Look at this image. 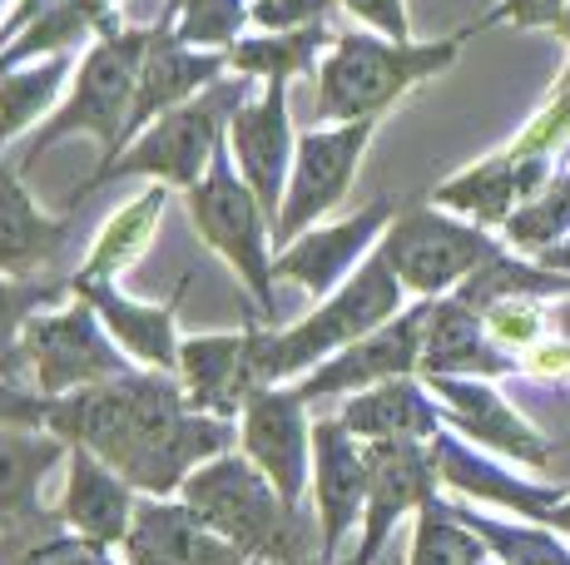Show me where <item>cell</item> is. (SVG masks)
<instances>
[{"label": "cell", "instance_id": "obj_1", "mask_svg": "<svg viewBox=\"0 0 570 565\" xmlns=\"http://www.w3.org/2000/svg\"><path fill=\"white\" fill-rule=\"evenodd\" d=\"M46 427L70 447H90L129 486L149 496H169L234 447V427L214 412H199L174 377L125 373L80 393L46 397Z\"/></svg>", "mask_w": 570, "mask_h": 565}, {"label": "cell", "instance_id": "obj_2", "mask_svg": "<svg viewBox=\"0 0 570 565\" xmlns=\"http://www.w3.org/2000/svg\"><path fill=\"white\" fill-rule=\"evenodd\" d=\"M179 502L214 526L228 546H238L254 565H288L313 561L323 551H308L298 511L283 502V492L268 482V472L254 456H214L189 482L179 486Z\"/></svg>", "mask_w": 570, "mask_h": 565}, {"label": "cell", "instance_id": "obj_3", "mask_svg": "<svg viewBox=\"0 0 570 565\" xmlns=\"http://www.w3.org/2000/svg\"><path fill=\"white\" fill-rule=\"evenodd\" d=\"M149 40H155V30H145V26L129 30L109 10L100 20V40H95V50L80 65V80H75L70 100L30 139L26 165H36L46 149H55L65 135H80V129L100 139V149H105L95 174H105L115 165L119 149H125V125H129V110H135V90H139V70H145V56H149Z\"/></svg>", "mask_w": 570, "mask_h": 565}, {"label": "cell", "instance_id": "obj_4", "mask_svg": "<svg viewBox=\"0 0 570 565\" xmlns=\"http://www.w3.org/2000/svg\"><path fill=\"white\" fill-rule=\"evenodd\" d=\"M402 278L392 274V264L382 254L363 258L353 278L313 313L303 318L298 328L288 333H254L258 338V367H263V383H278V377H293L313 363H327L333 353H343L347 343L367 338L377 333L382 323H392L402 313Z\"/></svg>", "mask_w": 570, "mask_h": 565}, {"label": "cell", "instance_id": "obj_5", "mask_svg": "<svg viewBox=\"0 0 570 565\" xmlns=\"http://www.w3.org/2000/svg\"><path fill=\"white\" fill-rule=\"evenodd\" d=\"M462 40H436V46H407V40L377 36H343L333 40V56L317 75V119H377L392 100L412 90L426 75H442L456 60Z\"/></svg>", "mask_w": 570, "mask_h": 565}, {"label": "cell", "instance_id": "obj_6", "mask_svg": "<svg viewBox=\"0 0 570 565\" xmlns=\"http://www.w3.org/2000/svg\"><path fill=\"white\" fill-rule=\"evenodd\" d=\"M248 85L234 80V85H214V90L204 95V100H189V105H174L169 115H159L155 125H149V135L129 139V149L115 159L105 174H95L90 184H85V194L100 189L109 179H169L179 184V189H194V184L208 174L214 165V155L224 145H218V135H224V119L238 115V105H244ZM80 194V199H85ZM75 199V204H80Z\"/></svg>", "mask_w": 570, "mask_h": 565}, {"label": "cell", "instance_id": "obj_7", "mask_svg": "<svg viewBox=\"0 0 570 565\" xmlns=\"http://www.w3.org/2000/svg\"><path fill=\"white\" fill-rule=\"evenodd\" d=\"M189 214L194 228L238 268V278L248 282V293L258 298V313L268 323H278V303H273V264H268V214H263L258 194L248 189V179L228 165V149H218L214 165L199 184L189 189Z\"/></svg>", "mask_w": 570, "mask_h": 565}, {"label": "cell", "instance_id": "obj_8", "mask_svg": "<svg viewBox=\"0 0 570 565\" xmlns=\"http://www.w3.org/2000/svg\"><path fill=\"white\" fill-rule=\"evenodd\" d=\"M402 278V288L416 298H442L446 288H462L487 258L501 254V244L481 224H456L436 209L397 214L377 248Z\"/></svg>", "mask_w": 570, "mask_h": 565}, {"label": "cell", "instance_id": "obj_9", "mask_svg": "<svg viewBox=\"0 0 570 565\" xmlns=\"http://www.w3.org/2000/svg\"><path fill=\"white\" fill-rule=\"evenodd\" d=\"M16 353L36 373L40 397H65V393H80V387L135 373L125 363V353H119V343H109L100 313L90 303H75V308L50 313V318H30Z\"/></svg>", "mask_w": 570, "mask_h": 565}, {"label": "cell", "instance_id": "obj_10", "mask_svg": "<svg viewBox=\"0 0 570 565\" xmlns=\"http://www.w3.org/2000/svg\"><path fill=\"white\" fill-rule=\"evenodd\" d=\"M367 139H372V119H353V125H337V129H313V135L298 139L288 199H283L278 224H273V234H268L273 244L288 248L298 234H308L313 219H323L327 209L343 204Z\"/></svg>", "mask_w": 570, "mask_h": 565}, {"label": "cell", "instance_id": "obj_11", "mask_svg": "<svg viewBox=\"0 0 570 565\" xmlns=\"http://www.w3.org/2000/svg\"><path fill=\"white\" fill-rule=\"evenodd\" d=\"M436 462L426 442H367V511L357 531V551L347 565H382L392 531L407 511H422L436 496Z\"/></svg>", "mask_w": 570, "mask_h": 565}, {"label": "cell", "instance_id": "obj_12", "mask_svg": "<svg viewBox=\"0 0 570 565\" xmlns=\"http://www.w3.org/2000/svg\"><path fill=\"white\" fill-rule=\"evenodd\" d=\"M426 318H432V298H422L416 308L382 323L377 333H367V338L347 343L343 353H333L327 363H317V373L303 377L293 393L303 402H317V397H337V393H363V387L392 383V377H412L422 367Z\"/></svg>", "mask_w": 570, "mask_h": 565}, {"label": "cell", "instance_id": "obj_13", "mask_svg": "<svg viewBox=\"0 0 570 565\" xmlns=\"http://www.w3.org/2000/svg\"><path fill=\"white\" fill-rule=\"evenodd\" d=\"M313 496H317V551L343 561V546L367 511V447L343 422L313 427Z\"/></svg>", "mask_w": 570, "mask_h": 565}, {"label": "cell", "instance_id": "obj_14", "mask_svg": "<svg viewBox=\"0 0 570 565\" xmlns=\"http://www.w3.org/2000/svg\"><path fill=\"white\" fill-rule=\"evenodd\" d=\"M426 393L442 402L446 422H452L462 437L476 442V447L511 456V462L531 466V472L551 466L556 447L491 383H476V377H426Z\"/></svg>", "mask_w": 570, "mask_h": 565}, {"label": "cell", "instance_id": "obj_15", "mask_svg": "<svg viewBox=\"0 0 570 565\" xmlns=\"http://www.w3.org/2000/svg\"><path fill=\"white\" fill-rule=\"evenodd\" d=\"M244 452L268 472V482L283 492L293 511L308 492V417H303L298 393L258 387L244 402Z\"/></svg>", "mask_w": 570, "mask_h": 565}, {"label": "cell", "instance_id": "obj_16", "mask_svg": "<svg viewBox=\"0 0 570 565\" xmlns=\"http://www.w3.org/2000/svg\"><path fill=\"white\" fill-rule=\"evenodd\" d=\"M125 565H254L228 546L214 526H204L184 502H139L125 536Z\"/></svg>", "mask_w": 570, "mask_h": 565}, {"label": "cell", "instance_id": "obj_17", "mask_svg": "<svg viewBox=\"0 0 570 565\" xmlns=\"http://www.w3.org/2000/svg\"><path fill=\"white\" fill-rule=\"evenodd\" d=\"M551 179H556L551 155H517V149H507V155L446 179L442 189L432 194V204L436 209L466 214V219H476L487 228V224H507L511 214H517L525 199H535Z\"/></svg>", "mask_w": 570, "mask_h": 565}, {"label": "cell", "instance_id": "obj_18", "mask_svg": "<svg viewBox=\"0 0 570 565\" xmlns=\"http://www.w3.org/2000/svg\"><path fill=\"white\" fill-rule=\"evenodd\" d=\"M387 219H397V204L377 199V204H367L363 214H353V219H343L333 228H317V234L308 228V234H298L288 248H278L273 278H288L308 293H333L337 282L347 278V268L367 254V244L382 234Z\"/></svg>", "mask_w": 570, "mask_h": 565}, {"label": "cell", "instance_id": "obj_19", "mask_svg": "<svg viewBox=\"0 0 570 565\" xmlns=\"http://www.w3.org/2000/svg\"><path fill=\"white\" fill-rule=\"evenodd\" d=\"M135 486L100 462L90 447H70V476L60 492V521L90 546H125L129 521H135Z\"/></svg>", "mask_w": 570, "mask_h": 565}, {"label": "cell", "instance_id": "obj_20", "mask_svg": "<svg viewBox=\"0 0 570 565\" xmlns=\"http://www.w3.org/2000/svg\"><path fill=\"white\" fill-rule=\"evenodd\" d=\"M179 377L184 393L199 412L214 417H234L244 412V402L258 393L263 367H258V338L238 333V338H189L179 343Z\"/></svg>", "mask_w": 570, "mask_h": 565}, {"label": "cell", "instance_id": "obj_21", "mask_svg": "<svg viewBox=\"0 0 570 565\" xmlns=\"http://www.w3.org/2000/svg\"><path fill=\"white\" fill-rule=\"evenodd\" d=\"M228 129H234L238 174L258 194L263 214L278 219L283 184H288V80H268V95L254 105H238Z\"/></svg>", "mask_w": 570, "mask_h": 565}, {"label": "cell", "instance_id": "obj_22", "mask_svg": "<svg viewBox=\"0 0 570 565\" xmlns=\"http://www.w3.org/2000/svg\"><path fill=\"white\" fill-rule=\"evenodd\" d=\"M517 357L507 353L487 333V318L466 308L462 298H432V318H426L422 343V377H511Z\"/></svg>", "mask_w": 570, "mask_h": 565}, {"label": "cell", "instance_id": "obj_23", "mask_svg": "<svg viewBox=\"0 0 570 565\" xmlns=\"http://www.w3.org/2000/svg\"><path fill=\"white\" fill-rule=\"evenodd\" d=\"M432 462H436V476H442L452 492H462L466 502H487V506H501V511H517L525 521H541L551 506H561L570 496V486H535V482H521L517 472L497 466L491 456H476L466 442L446 437L436 432L432 437Z\"/></svg>", "mask_w": 570, "mask_h": 565}, {"label": "cell", "instance_id": "obj_24", "mask_svg": "<svg viewBox=\"0 0 570 565\" xmlns=\"http://www.w3.org/2000/svg\"><path fill=\"white\" fill-rule=\"evenodd\" d=\"M228 56H199L189 50L184 40H174V26L164 16V26H155V40H149V56H145V70H139V90H135V110H129V125H125V145L149 125V119L169 115L179 100H189L194 90L204 85H218Z\"/></svg>", "mask_w": 570, "mask_h": 565}, {"label": "cell", "instance_id": "obj_25", "mask_svg": "<svg viewBox=\"0 0 570 565\" xmlns=\"http://www.w3.org/2000/svg\"><path fill=\"white\" fill-rule=\"evenodd\" d=\"M75 293H80V298L100 313L109 338L125 347L129 357H139V363L155 367V373H174V367H179V343H174V303L149 308V303L125 298V293H119L109 278L75 282Z\"/></svg>", "mask_w": 570, "mask_h": 565}, {"label": "cell", "instance_id": "obj_26", "mask_svg": "<svg viewBox=\"0 0 570 565\" xmlns=\"http://www.w3.org/2000/svg\"><path fill=\"white\" fill-rule=\"evenodd\" d=\"M442 417L446 412L412 377H392V383L363 387L337 422L363 442H432L442 432Z\"/></svg>", "mask_w": 570, "mask_h": 565}, {"label": "cell", "instance_id": "obj_27", "mask_svg": "<svg viewBox=\"0 0 570 565\" xmlns=\"http://www.w3.org/2000/svg\"><path fill=\"white\" fill-rule=\"evenodd\" d=\"M65 224L46 219L30 204V194L20 189L16 169L0 165V274L30 278V268H40L46 258L60 248Z\"/></svg>", "mask_w": 570, "mask_h": 565}, {"label": "cell", "instance_id": "obj_28", "mask_svg": "<svg viewBox=\"0 0 570 565\" xmlns=\"http://www.w3.org/2000/svg\"><path fill=\"white\" fill-rule=\"evenodd\" d=\"M70 456V442L36 427H6L0 422V516L36 511L40 482L55 472V462Z\"/></svg>", "mask_w": 570, "mask_h": 565}, {"label": "cell", "instance_id": "obj_29", "mask_svg": "<svg viewBox=\"0 0 570 565\" xmlns=\"http://www.w3.org/2000/svg\"><path fill=\"white\" fill-rule=\"evenodd\" d=\"M456 521H466L481 541H487L491 561L497 565H570V546L561 536H551L546 521H497V516H481L471 506H452Z\"/></svg>", "mask_w": 570, "mask_h": 565}, {"label": "cell", "instance_id": "obj_30", "mask_svg": "<svg viewBox=\"0 0 570 565\" xmlns=\"http://www.w3.org/2000/svg\"><path fill=\"white\" fill-rule=\"evenodd\" d=\"M65 75H70V60L65 56H50L46 65H16V70L0 75V149L50 110Z\"/></svg>", "mask_w": 570, "mask_h": 565}, {"label": "cell", "instance_id": "obj_31", "mask_svg": "<svg viewBox=\"0 0 570 565\" xmlns=\"http://www.w3.org/2000/svg\"><path fill=\"white\" fill-rule=\"evenodd\" d=\"M159 214H164V189H149V194H139V199H129L125 209H119V219H109V228L100 234V244H95V254H90V264L75 274V282L115 278L119 268H125L129 258H135L139 248L149 244Z\"/></svg>", "mask_w": 570, "mask_h": 565}, {"label": "cell", "instance_id": "obj_32", "mask_svg": "<svg viewBox=\"0 0 570 565\" xmlns=\"http://www.w3.org/2000/svg\"><path fill=\"white\" fill-rule=\"evenodd\" d=\"M327 46V20L298 30H268L263 40H238L228 50V65L238 75H268V80H293L298 70H308L313 56Z\"/></svg>", "mask_w": 570, "mask_h": 565}, {"label": "cell", "instance_id": "obj_33", "mask_svg": "<svg viewBox=\"0 0 570 565\" xmlns=\"http://www.w3.org/2000/svg\"><path fill=\"white\" fill-rule=\"evenodd\" d=\"M491 551L466 521H456V511L446 502H426L416 511V531H412V551L407 565H481Z\"/></svg>", "mask_w": 570, "mask_h": 565}, {"label": "cell", "instance_id": "obj_34", "mask_svg": "<svg viewBox=\"0 0 570 565\" xmlns=\"http://www.w3.org/2000/svg\"><path fill=\"white\" fill-rule=\"evenodd\" d=\"M501 228H507L511 244L531 248V254H541V248L570 238V174H556V179L546 184L535 199H525Z\"/></svg>", "mask_w": 570, "mask_h": 565}, {"label": "cell", "instance_id": "obj_35", "mask_svg": "<svg viewBox=\"0 0 570 565\" xmlns=\"http://www.w3.org/2000/svg\"><path fill=\"white\" fill-rule=\"evenodd\" d=\"M244 20H254L244 0H179L169 10L174 40H184V46H234Z\"/></svg>", "mask_w": 570, "mask_h": 565}, {"label": "cell", "instance_id": "obj_36", "mask_svg": "<svg viewBox=\"0 0 570 565\" xmlns=\"http://www.w3.org/2000/svg\"><path fill=\"white\" fill-rule=\"evenodd\" d=\"M481 318H487V333L507 347L511 357H521V353H531L535 343H546V328H551V313H546L535 298H501V303H491Z\"/></svg>", "mask_w": 570, "mask_h": 565}, {"label": "cell", "instance_id": "obj_37", "mask_svg": "<svg viewBox=\"0 0 570 565\" xmlns=\"http://www.w3.org/2000/svg\"><path fill=\"white\" fill-rule=\"evenodd\" d=\"M566 139H570V65H566L561 85H556V95L546 100V110L521 129V139L511 149H517V155H551L556 159V149H561Z\"/></svg>", "mask_w": 570, "mask_h": 565}, {"label": "cell", "instance_id": "obj_38", "mask_svg": "<svg viewBox=\"0 0 570 565\" xmlns=\"http://www.w3.org/2000/svg\"><path fill=\"white\" fill-rule=\"evenodd\" d=\"M55 298V288L46 282H30V278H0V357L16 353L20 333H26L30 313L46 308Z\"/></svg>", "mask_w": 570, "mask_h": 565}, {"label": "cell", "instance_id": "obj_39", "mask_svg": "<svg viewBox=\"0 0 570 565\" xmlns=\"http://www.w3.org/2000/svg\"><path fill=\"white\" fill-rule=\"evenodd\" d=\"M327 10H333V0H254L248 16H254L263 30H298V26L327 20Z\"/></svg>", "mask_w": 570, "mask_h": 565}, {"label": "cell", "instance_id": "obj_40", "mask_svg": "<svg viewBox=\"0 0 570 565\" xmlns=\"http://www.w3.org/2000/svg\"><path fill=\"white\" fill-rule=\"evenodd\" d=\"M6 565H109L100 546H90V541H50V546H36V551H20L16 561Z\"/></svg>", "mask_w": 570, "mask_h": 565}, {"label": "cell", "instance_id": "obj_41", "mask_svg": "<svg viewBox=\"0 0 570 565\" xmlns=\"http://www.w3.org/2000/svg\"><path fill=\"white\" fill-rule=\"evenodd\" d=\"M566 6L570 0H501L481 26H501V20H511V26H561Z\"/></svg>", "mask_w": 570, "mask_h": 565}, {"label": "cell", "instance_id": "obj_42", "mask_svg": "<svg viewBox=\"0 0 570 565\" xmlns=\"http://www.w3.org/2000/svg\"><path fill=\"white\" fill-rule=\"evenodd\" d=\"M337 6H347L357 20H367L387 40H407V6L402 0H337Z\"/></svg>", "mask_w": 570, "mask_h": 565}, {"label": "cell", "instance_id": "obj_43", "mask_svg": "<svg viewBox=\"0 0 570 565\" xmlns=\"http://www.w3.org/2000/svg\"><path fill=\"white\" fill-rule=\"evenodd\" d=\"M0 422L6 427H36V422H46V397L30 393V387L0 383Z\"/></svg>", "mask_w": 570, "mask_h": 565}, {"label": "cell", "instance_id": "obj_44", "mask_svg": "<svg viewBox=\"0 0 570 565\" xmlns=\"http://www.w3.org/2000/svg\"><path fill=\"white\" fill-rule=\"evenodd\" d=\"M535 264L556 268V274H570V238H561V244H551V248H541V254H535Z\"/></svg>", "mask_w": 570, "mask_h": 565}, {"label": "cell", "instance_id": "obj_45", "mask_svg": "<svg viewBox=\"0 0 570 565\" xmlns=\"http://www.w3.org/2000/svg\"><path fill=\"white\" fill-rule=\"evenodd\" d=\"M546 526H551V531H561V536H570V496H566V502L561 506H551V511H546Z\"/></svg>", "mask_w": 570, "mask_h": 565}, {"label": "cell", "instance_id": "obj_46", "mask_svg": "<svg viewBox=\"0 0 570 565\" xmlns=\"http://www.w3.org/2000/svg\"><path fill=\"white\" fill-rule=\"evenodd\" d=\"M288 565H347V561H323V556H313V561H288Z\"/></svg>", "mask_w": 570, "mask_h": 565}, {"label": "cell", "instance_id": "obj_47", "mask_svg": "<svg viewBox=\"0 0 570 565\" xmlns=\"http://www.w3.org/2000/svg\"><path fill=\"white\" fill-rule=\"evenodd\" d=\"M556 30H561V36L570 40V6H566V16H561V26H556Z\"/></svg>", "mask_w": 570, "mask_h": 565}, {"label": "cell", "instance_id": "obj_48", "mask_svg": "<svg viewBox=\"0 0 570 565\" xmlns=\"http://www.w3.org/2000/svg\"><path fill=\"white\" fill-rule=\"evenodd\" d=\"M481 565H497V561H481Z\"/></svg>", "mask_w": 570, "mask_h": 565}, {"label": "cell", "instance_id": "obj_49", "mask_svg": "<svg viewBox=\"0 0 570 565\" xmlns=\"http://www.w3.org/2000/svg\"><path fill=\"white\" fill-rule=\"evenodd\" d=\"M0 6H6V0H0Z\"/></svg>", "mask_w": 570, "mask_h": 565}]
</instances>
